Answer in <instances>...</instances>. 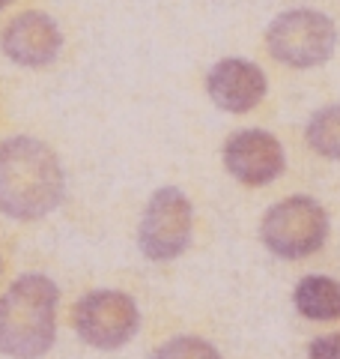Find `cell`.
I'll use <instances>...</instances> for the list:
<instances>
[{"label": "cell", "instance_id": "14", "mask_svg": "<svg viewBox=\"0 0 340 359\" xmlns=\"http://www.w3.org/2000/svg\"><path fill=\"white\" fill-rule=\"evenodd\" d=\"M9 4H13V0H0V13H3V9H6Z\"/></svg>", "mask_w": 340, "mask_h": 359}, {"label": "cell", "instance_id": "13", "mask_svg": "<svg viewBox=\"0 0 340 359\" xmlns=\"http://www.w3.org/2000/svg\"><path fill=\"white\" fill-rule=\"evenodd\" d=\"M311 359H340V332L316 339L311 344Z\"/></svg>", "mask_w": 340, "mask_h": 359}, {"label": "cell", "instance_id": "2", "mask_svg": "<svg viewBox=\"0 0 340 359\" xmlns=\"http://www.w3.org/2000/svg\"><path fill=\"white\" fill-rule=\"evenodd\" d=\"M57 332V285L45 276H21L0 294V353L36 359Z\"/></svg>", "mask_w": 340, "mask_h": 359}, {"label": "cell", "instance_id": "9", "mask_svg": "<svg viewBox=\"0 0 340 359\" xmlns=\"http://www.w3.org/2000/svg\"><path fill=\"white\" fill-rule=\"evenodd\" d=\"M206 90L218 108L245 114L266 96V75L260 66L239 57L218 60L206 75Z\"/></svg>", "mask_w": 340, "mask_h": 359}, {"label": "cell", "instance_id": "11", "mask_svg": "<svg viewBox=\"0 0 340 359\" xmlns=\"http://www.w3.org/2000/svg\"><path fill=\"white\" fill-rule=\"evenodd\" d=\"M308 144L325 159H340V105L320 108L311 117Z\"/></svg>", "mask_w": 340, "mask_h": 359}, {"label": "cell", "instance_id": "7", "mask_svg": "<svg viewBox=\"0 0 340 359\" xmlns=\"http://www.w3.org/2000/svg\"><path fill=\"white\" fill-rule=\"evenodd\" d=\"M224 165L245 186H266L283 171V147L275 135L242 129L224 144Z\"/></svg>", "mask_w": 340, "mask_h": 359}, {"label": "cell", "instance_id": "3", "mask_svg": "<svg viewBox=\"0 0 340 359\" xmlns=\"http://www.w3.org/2000/svg\"><path fill=\"white\" fill-rule=\"evenodd\" d=\"M266 45L271 57H278L281 63L296 66V69H311V66H320L332 57L337 30L332 18H325L316 9H290L269 25Z\"/></svg>", "mask_w": 340, "mask_h": 359}, {"label": "cell", "instance_id": "6", "mask_svg": "<svg viewBox=\"0 0 340 359\" xmlns=\"http://www.w3.org/2000/svg\"><path fill=\"white\" fill-rule=\"evenodd\" d=\"M191 237V204L179 189H162L150 198L141 219V249L150 261H173Z\"/></svg>", "mask_w": 340, "mask_h": 359}, {"label": "cell", "instance_id": "4", "mask_svg": "<svg viewBox=\"0 0 340 359\" xmlns=\"http://www.w3.org/2000/svg\"><path fill=\"white\" fill-rule=\"evenodd\" d=\"M328 237V216L313 198H283L263 216V243L278 257L299 261L313 255Z\"/></svg>", "mask_w": 340, "mask_h": 359}, {"label": "cell", "instance_id": "12", "mask_svg": "<svg viewBox=\"0 0 340 359\" xmlns=\"http://www.w3.org/2000/svg\"><path fill=\"white\" fill-rule=\"evenodd\" d=\"M153 359H221V356L209 341L194 339V335H179V339H170L158 347Z\"/></svg>", "mask_w": 340, "mask_h": 359}, {"label": "cell", "instance_id": "10", "mask_svg": "<svg viewBox=\"0 0 340 359\" xmlns=\"http://www.w3.org/2000/svg\"><path fill=\"white\" fill-rule=\"evenodd\" d=\"M296 309L311 320H337L340 318V285L325 276H308L296 285Z\"/></svg>", "mask_w": 340, "mask_h": 359}, {"label": "cell", "instance_id": "8", "mask_svg": "<svg viewBox=\"0 0 340 359\" xmlns=\"http://www.w3.org/2000/svg\"><path fill=\"white\" fill-rule=\"evenodd\" d=\"M60 45V27L54 25V18L36 9L9 18V25L0 33V48L18 66H48L57 57Z\"/></svg>", "mask_w": 340, "mask_h": 359}, {"label": "cell", "instance_id": "1", "mask_svg": "<svg viewBox=\"0 0 340 359\" xmlns=\"http://www.w3.org/2000/svg\"><path fill=\"white\" fill-rule=\"evenodd\" d=\"M63 168L36 138L0 144V212L9 219H42L63 201Z\"/></svg>", "mask_w": 340, "mask_h": 359}, {"label": "cell", "instance_id": "5", "mask_svg": "<svg viewBox=\"0 0 340 359\" xmlns=\"http://www.w3.org/2000/svg\"><path fill=\"white\" fill-rule=\"evenodd\" d=\"M141 314L129 294L120 290H96L78 299L75 306V330L78 335L99 351L122 347L138 332Z\"/></svg>", "mask_w": 340, "mask_h": 359}]
</instances>
